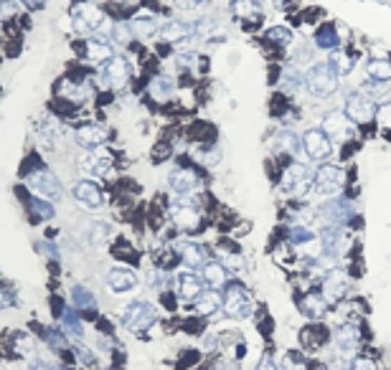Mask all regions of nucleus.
Returning <instances> with one entry per match:
<instances>
[{"instance_id":"ddd939ff","label":"nucleus","mask_w":391,"mask_h":370,"mask_svg":"<svg viewBox=\"0 0 391 370\" xmlns=\"http://www.w3.org/2000/svg\"><path fill=\"white\" fill-rule=\"evenodd\" d=\"M353 122L348 120L346 112H338V109H333V112H326L323 114V120H320V129L326 132L333 143H346L348 137H351V132H353Z\"/></svg>"},{"instance_id":"412c9836","label":"nucleus","mask_w":391,"mask_h":370,"mask_svg":"<svg viewBox=\"0 0 391 370\" xmlns=\"http://www.w3.org/2000/svg\"><path fill=\"white\" fill-rule=\"evenodd\" d=\"M74 198L81 200L89 208H102L104 206V193L95 180H79L74 183Z\"/></svg>"},{"instance_id":"e433bc0d","label":"nucleus","mask_w":391,"mask_h":370,"mask_svg":"<svg viewBox=\"0 0 391 370\" xmlns=\"http://www.w3.org/2000/svg\"><path fill=\"white\" fill-rule=\"evenodd\" d=\"M132 26V33L135 36H143V38H150L158 33V21L155 18H150V15H143V18H135V21L130 23Z\"/></svg>"},{"instance_id":"c9c22d12","label":"nucleus","mask_w":391,"mask_h":370,"mask_svg":"<svg viewBox=\"0 0 391 370\" xmlns=\"http://www.w3.org/2000/svg\"><path fill=\"white\" fill-rule=\"evenodd\" d=\"M72 302H74V307H79V309H95L97 307V297L81 284L72 287Z\"/></svg>"},{"instance_id":"20e7f679","label":"nucleus","mask_w":391,"mask_h":370,"mask_svg":"<svg viewBox=\"0 0 391 370\" xmlns=\"http://www.w3.org/2000/svg\"><path fill=\"white\" fill-rule=\"evenodd\" d=\"M221 307H224L226 317L232 320H246L254 314V299L244 284L239 282H226L224 297H221Z\"/></svg>"},{"instance_id":"37998d69","label":"nucleus","mask_w":391,"mask_h":370,"mask_svg":"<svg viewBox=\"0 0 391 370\" xmlns=\"http://www.w3.org/2000/svg\"><path fill=\"white\" fill-rule=\"evenodd\" d=\"M29 206H31V214L36 216V218H41V221H49V218H54V206H49L46 200L33 198Z\"/></svg>"},{"instance_id":"4c0bfd02","label":"nucleus","mask_w":391,"mask_h":370,"mask_svg":"<svg viewBox=\"0 0 391 370\" xmlns=\"http://www.w3.org/2000/svg\"><path fill=\"white\" fill-rule=\"evenodd\" d=\"M374 124L384 132H391V99H381L376 104V114H374Z\"/></svg>"},{"instance_id":"aec40b11","label":"nucleus","mask_w":391,"mask_h":370,"mask_svg":"<svg viewBox=\"0 0 391 370\" xmlns=\"http://www.w3.org/2000/svg\"><path fill=\"white\" fill-rule=\"evenodd\" d=\"M203 284H206L203 277L196 274V271H181V274L175 277V292H178L181 299H189V302H193V299L203 292Z\"/></svg>"},{"instance_id":"5701e85b","label":"nucleus","mask_w":391,"mask_h":370,"mask_svg":"<svg viewBox=\"0 0 391 370\" xmlns=\"http://www.w3.org/2000/svg\"><path fill=\"white\" fill-rule=\"evenodd\" d=\"M178 259L186 266H191V271H196L209 264V251L203 249L201 243H178Z\"/></svg>"},{"instance_id":"f257e3e1","label":"nucleus","mask_w":391,"mask_h":370,"mask_svg":"<svg viewBox=\"0 0 391 370\" xmlns=\"http://www.w3.org/2000/svg\"><path fill=\"white\" fill-rule=\"evenodd\" d=\"M341 86V77L328 66V61H315L312 66H308L305 72V89L315 97V99H328L333 97Z\"/></svg>"},{"instance_id":"7c9ffc66","label":"nucleus","mask_w":391,"mask_h":370,"mask_svg":"<svg viewBox=\"0 0 391 370\" xmlns=\"http://www.w3.org/2000/svg\"><path fill=\"white\" fill-rule=\"evenodd\" d=\"M280 89L285 94H300L305 89V74L297 66H287L280 77Z\"/></svg>"},{"instance_id":"09e8293b","label":"nucleus","mask_w":391,"mask_h":370,"mask_svg":"<svg viewBox=\"0 0 391 370\" xmlns=\"http://www.w3.org/2000/svg\"><path fill=\"white\" fill-rule=\"evenodd\" d=\"M175 8H181V10H193V8H198L203 3V0H170Z\"/></svg>"},{"instance_id":"39448f33","label":"nucleus","mask_w":391,"mask_h":370,"mask_svg":"<svg viewBox=\"0 0 391 370\" xmlns=\"http://www.w3.org/2000/svg\"><path fill=\"white\" fill-rule=\"evenodd\" d=\"M363 340H366V328L361 320H343L333 330V348L343 357H353L363 348Z\"/></svg>"},{"instance_id":"1a4fd4ad","label":"nucleus","mask_w":391,"mask_h":370,"mask_svg":"<svg viewBox=\"0 0 391 370\" xmlns=\"http://www.w3.org/2000/svg\"><path fill=\"white\" fill-rule=\"evenodd\" d=\"M300 140H303V152L308 155V160H312V163H326L335 150L333 140H330L320 127L305 129Z\"/></svg>"},{"instance_id":"49530a36","label":"nucleus","mask_w":391,"mask_h":370,"mask_svg":"<svg viewBox=\"0 0 391 370\" xmlns=\"http://www.w3.org/2000/svg\"><path fill=\"white\" fill-rule=\"evenodd\" d=\"M254 370H280V365H277V360L269 355V353H264V355H262V360L257 363V368H254Z\"/></svg>"},{"instance_id":"6e6552de","label":"nucleus","mask_w":391,"mask_h":370,"mask_svg":"<svg viewBox=\"0 0 391 370\" xmlns=\"http://www.w3.org/2000/svg\"><path fill=\"white\" fill-rule=\"evenodd\" d=\"M297 342H300V350H303L305 355L320 353V350L333 345V330L328 328V325H323V322H310V325H305L297 332Z\"/></svg>"},{"instance_id":"dca6fc26","label":"nucleus","mask_w":391,"mask_h":370,"mask_svg":"<svg viewBox=\"0 0 391 370\" xmlns=\"http://www.w3.org/2000/svg\"><path fill=\"white\" fill-rule=\"evenodd\" d=\"M29 185L31 191H36L38 195H44V198H51V200H58L61 195H64V188H61V180L54 175L51 170H36L33 175L29 178Z\"/></svg>"},{"instance_id":"72a5a7b5","label":"nucleus","mask_w":391,"mask_h":370,"mask_svg":"<svg viewBox=\"0 0 391 370\" xmlns=\"http://www.w3.org/2000/svg\"><path fill=\"white\" fill-rule=\"evenodd\" d=\"M232 13L241 21L252 23L254 18H260L262 3L260 0H232Z\"/></svg>"},{"instance_id":"9d476101","label":"nucleus","mask_w":391,"mask_h":370,"mask_svg":"<svg viewBox=\"0 0 391 370\" xmlns=\"http://www.w3.org/2000/svg\"><path fill=\"white\" fill-rule=\"evenodd\" d=\"M158 320V309L150 302H132L122 312V325L130 332H143V330L152 328Z\"/></svg>"},{"instance_id":"a19ab883","label":"nucleus","mask_w":391,"mask_h":370,"mask_svg":"<svg viewBox=\"0 0 391 370\" xmlns=\"http://www.w3.org/2000/svg\"><path fill=\"white\" fill-rule=\"evenodd\" d=\"M132 26L130 23H115L112 26V38H115V43H120V46H127V43L132 41Z\"/></svg>"},{"instance_id":"393cba45","label":"nucleus","mask_w":391,"mask_h":370,"mask_svg":"<svg viewBox=\"0 0 391 370\" xmlns=\"http://www.w3.org/2000/svg\"><path fill=\"white\" fill-rule=\"evenodd\" d=\"M160 36L168 43H189L193 38V26L186 21H168L160 29Z\"/></svg>"},{"instance_id":"423d86ee","label":"nucleus","mask_w":391,"mask_h":370,"mask_svg":"<svg viewBox=\"0 0 391 370\" xmlns=\"http://www.w3.org/2000/svg\"><path fill=\"white\" fill-rule=\"evenodd\" d=\"M343 112L356 127H366V124H374V114H376V99L369 97L366 92H351L346 97V104H343Z\"/></svg>"},{"instance_id":"c756f323","label":"nucleus","mask_w":391,"mask_h":370,"mask_svg":"<svg viewBox=\"0 0 391 370\" xmlns=\"http://www.w3.org/2000/svg\"><path fill=\"white\" fill-rule=\"evenodd\" d=\"M264 41L269 43V46H275V49H290L292 43H295V36H292V31L287 29V26H269L267 31H264Z\"/></svg>"},{"instance_id":"0eeeda50","label":"nucleus","mask_w":391,"mask_h":370,"mask_svg":"<svg viewBox=\"0 0 391 370\" xmlns=\"http://www.w3.org/2000/svg\"><path fill=\"white\" fill-rule=\"evenodd\" d=\"M348 292H351V279H348V271L341 269V266H330L320 277V294L326 297V302L330 307L341 305Z\"/></svg>"},{"instance_id":"58836bf2","label":"nucleus","mask_w":391,"mask_h":370,"mask_svg":"<svg viewBox=\"0 0 391 370\" xmlns=\"http://www.w3.org/2000/svg\"><path fill=\"white\" fill-rule=\"evenodd\" d=\"M348 370H381V363L369 353H356L348 363Z\"/></svg>"},{"instance_id":"79ce46f5","label":"nucleus","mask_w":391,"mask_h":370,"mask_svg":"<svg viewBox=\"0 0 391 370\" xmlns=\"http://www.w3.org/2000/svg\"><path fill=\"white\" fill-rule=\"evenodd\" d=\"M112 236V226L109 223H104V221H97V223H92V228H89V239L95 243H104Z\"/></svg>"},{"instance_id":"f03ea898","label":"nucleus","mask_w":391,"mask_h":370,"mask_svg":"<svg viewBox=\"0 0 391 370\" xmlns=\"http://www.w3.org/2000/svg\"><path fill=\"white\" fill-rule=\"evenodd\" d=\"M348 185V172L343 165H318L315 168V175H312V193L315 195H323V198H335V195H343Z\"/></svg>"},{"instance_id":"de8ad7c7","label":"nucleus","mask_w":391,"mask_h":370,"mask_svg":"<svg viewBox=\"0 0 391 370\" xmlns=\"http://www.w3.org/2000/svg\"><path fill=\"white\" fill-rule=\"evenodd\" d=\"M29 370H61V368H58V365H54V363H49V360H41V357H36V360L29 365Z\"/></svg>"},{"instance_id":"f8f14e48","label":"nucleus","mask_w":391,"mask_h":370,"mask_svg":"<svg viewBox=\"0 0 391 370\" xmlns=\"http://www.w3.org/2000/svg\"><path fill=\"white\" fill-rule=\"evenodd\" d=\"M72 23L77 33H95L104 23V10L99 6H95V3H79L74 8Z\"/></svg>"},{"instance_id":"a18cd8bd","label":"nucleus","mask_w":391,"mask_h":370,"mask_svg":"<svg viewBox=\"0 0 391 370\" xmlns=\"http://www.w3.org/2000/svg\"><path fill=\"white\" fill-rule=\"evenodd\" d=\"M18 13V3L15 0H0V21H8Z\"/></svg>"},{"instance_id":"c85d7f7f","label":"nucleus","mask_w":391,"mask_h":370,"mask_svg":"<svg viewBox=\"0 0 391 370\" xmlns=\"http://www.w3.org/2000/svg\"><path fill=\"white\" fill-rule=\"evenodd\" d=\"M221 307V294L218 289H203L198 297L193 299V312L206 317V314H214Z\"/></svg>"},{"instance_id":"6ab92c4d","label":"nucleus","mask_w":391,"mask_h":370,"mask_svg":"<svg viewBox=\"0 0 391 370\" xmlns=\"http://www.w3.org/2000/svg\"><path fill=\"white\" fill-rule=\"evenodd\" d=\"M312 46H315L318 51H328V54H330L333 49H338V46H343L338 26L330 21L320 23L318 29H315V33H312Z\"/></svg>"},{"instance_id":"603ef678","label":"nucleus","mask_w":391,"mask_h":370,"mask_svg":"<svg viewBox=\"0 0 391 370\" xmlns=\"http://www.w3.org/2000/svg\"><path fill=\"white\" fill-rule=\"evenodd\" d=\"M23 3H26L29 8H44L46 6V0H23Z\"/></svg>"},{"instance_id":"2eb2a0df","label":"nucleus","mask_w":391,"mask_h":370,"mask_svg":"<svg viewBox=\"0 0 391 370\" xmlns=\"http://www.w3.org/2000/svg\"><path fill=\"white\" fill-rule=\"evenodd\" d=\"M170 221H173L175 228L181 231H196L201 226V211L196 206V200L183 198L181 203H173L170 208Z\"/></svg>"},{"instance_id":"473e14b6","label":"nucleus","mask_w":391,"mask_h":370,"mask_svg":"<svg viewBox=\"0 0 391 370\" xmlns=\"http://www.w3.org/2000/svg\"><path fill=\"white\" fill-rule=\"evenodd\" d=\"M150 94L155 99L168 102L175 94V81L168 74H158V77L150 79Z\"/></svg>"},{"instance_id":"7ed1b4c3","label":"nucleus","mask_w":391,"mask_h":370,"mask_svg":"<svg viewBox=\"0 0 391 370\" xmlns=\"http://www.w3.org/2000/svg\"><path fill=\"white\" fill-rule=\"evenodd\" d=\"M312 175H315L312 168L292 160L290 165H285V172H282V178H280V191H282L285 195H290V198L303 200L305 195L312 193Z\"/></svg>"},{"instance_id":"f3484780","label":"nucleus","mask_w":391,"mask_h":370,"mask_svg":"<svg viewBox=\"0 0 391 370\" xmlns=\"http://www.w3.org/2000/svg\"><path fill=\"white\" fill-rule=\"evenodd\" d=\"M104 81H107L112 89H122L132 77V66L125 56H112L109 61H104V72H102Z\"/></svg>"},{"instance_id":"4468645a","label":"nucleus","mask_w":391,"mask_h":370,"mask_svg":"<svg viewBox=\"0 0 391 370\" xmlns=\"http://www.w3.org/2000/svg\"><path fill=\"white\" fill-rule=\"evenodd\" d=\"M168 185H170V191H173L175 195L189 198V195H193V193L198 191L201 178H198V172H196L193 168L181 165V168H173V170L168 172Z\"/></svg>"},{"instance_id":"9b49d317","label":"nucleus","mask_w":391,"mask_h":370,"mask_svg":"<svg viewBox=\"0 0 391 370\" xmlns=\"http://www.w3.org/2000/svg\"><path fill=\"white\" fill-rule=\"evenodd\" d=\"M297 312L308 317L310 322H323L330 312V305L326 302V297L320 294V289H305L297 297Z\"/></svg>"},{"instance_id":"bb28decb","label":"nucleus","mask_w":391,"mask_h":370,"mask_svg":"<svg viewBox=\"0 0 391 370\" xmlns=\"http://www.w3.org/2000/svg\"><path fill=\"white\" fill-rule=\"evenodd\" d=\"M87 56L99 64V61H109V58L115 56V46L109 43V38L104 36H92L87 41Z\"/></svg>"},{"instance_id":"2f4dec72","label":"nucleus","mask_w":391,"mask_h":370,"mask_svg":"<svg viewBox=\"0 0 391 370\" xmlns=\"http://www.w3.org/2000/svg\"><path fill=\"white\" fill-rule=\"evenodd\" d=\"M203 282L211 287V289H218V287H224L229 282V274H226V266L221 262H209L203 266Z\"/></svg>"},{"instance_id":"cd10ccee","label":"nucleus","mask_w":391,"mask_h":370,"mask_svg":"<svg viewBox=\"0 0 391 370\" xmlns=\"http://www.w3.org/2000/svg\"><path fill=\"white\" fill-rule=\"evenodd\" d=\"M366 77L378 84H389L391 81V58L389 56H374L366 64Z\"/></svg>"},{"instance_id":"b1692460","label":"nucleus","mask_w":391,"mask_h":370,"mask_svg":"<svg viewBox=\"0 0 391 370\" xmlns=\"http://www.w3.org/2000/svg\"><path fill=\"white\" fill-rule=\"evenodd\" d=\"M107 287L115 294L130 292V289L138 287V277H135V271H130V269H109L107 271Z\"/></svg>"},{"instance_id":"a211bd4d","label":"nucleus","mask_w":391,"mask_h":370,"mask_svg":"<svg viewBox=\"0 0 391 370\" xmlns=\"http://www.w3.org/2000/svg\"><path fill=\"white\" fill-rule=\"evenodd\" d=\"M356 64H358V56H356V51L348 49V46H338V49H333L328 54V66H330L338 77L353 74Z\"/></svg>"},{"instance_id":"a878e982","label":"nucleus","mask_w":391,"mask_h":370,"mask_svg":"<svg viewBox=\"0 0 391 370\" xmlns=\"http://www.w3.org/2000/svg\"><path fill=\"white\" fill-rule=\"evenodd\" d=\"M77 140H79L81 147L95 150V147H99L104 140H107V129L89 122V124H81V127L77 129Z\"/></svg>"},{"instance_id":"4be33fe9","label":"nucleus","mask_w":391,"mask_h":370,"mask_svg":"<svg viewBox=\"0 0 391 370\" xmlns=\"http://www.w3.org/2000/svg\"><path fill=\"white\" fill-rule=\"evenodd\" d=\"M272 147H275L277 157H287V160H292V157L303 150V140L292 132V129H280L275 135V140H272Z\"/></svg>"},{"instance_id":"8fccbe9b","label":"nucleus","mask_w":391,"mask_h":370,"mask_svg":"<svg viewBox=\"0 0 391 370\" xmlns=\"http://www.w3.org/2000/svg\"><path fill=\"white\" fill-rule=\"evenodd\" d=\"M15 302L13 292H8V289H0V307H10Z\"/></svg>"},{"instance_id":"3c124183","label":"nucleus","mask_w":391,"mask_h":370,"mask_svg":"<svg viewBox=\"0 0 391 370\" xmlns=\"http://www.w3.org/2000/svg\"><path fill=\"white\" fill-rule=\"evenodd\" d=\"M38 246H41V249H44L51 259H58V249H56V246H54V243H49V241H41V243H38Z\"/></svg>"},{"instance_id":"c03bdc74","label":"nucleus","mask_w":391,"mask_h":370,"mask_svg":"<svg viewBox=\"0 0 391 370\" xmlns=\"http://www.w3.org/2000/svg\"><path fill=\"white\" fill-rule=\"evenodd\" d=\"M44 337H46V342H49L51 350H64L66 348V337H64V332H61V330L49 328L44 332Z\"/></svg>"},{"instance_id":"f704fd0d","label":"nucleus","mask_w":391,"mask_h":370,"mask_svg":"<svg viewBox=\"0 0 391 370\" xmlns=\"http://www.w3.org/2000/svg\"><path fill=\"white\" fill-rule=\"evenodd\" d=\"M277 365H280V370H308V355L300 348L285 350Z\"/></svg>"},{"instance_id":"ea45409f","label":"nucleus","mask_w":391,"mask_h":370,"mask_svg":"<svg viewBox=\"0 0 391 370\" xmlns=\"http://www.w3.org/2000/svg\"><path fill=\"white\" fill-rule=\"evenodd\" d=\"M61 320H64L66 330H69L72 335H77V337H81V335H84V325H81L79 314L74 312V307H69V309H64V312H61Z\"/></svg>"}]
</instances>
